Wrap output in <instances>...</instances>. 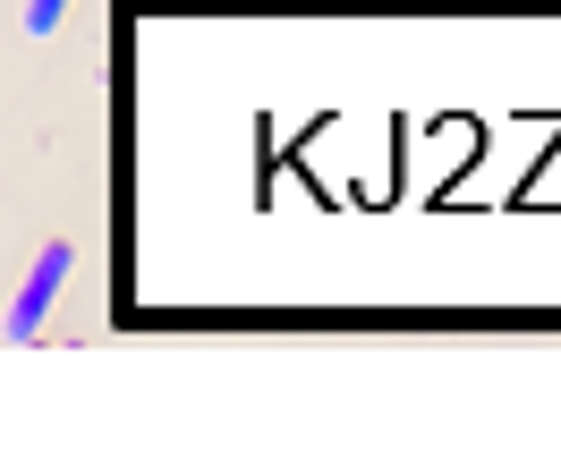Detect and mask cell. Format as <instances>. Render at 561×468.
<instances>
[{
  "mask_svg": "<svg viewBox=\"0 0 561 468\" xmlns=\"http://www.w3.org/2000/svg\"><path fill=\"white\" fill-rule=\"evenodd\" d=\"M69 273H77V248H69V239H43V255L26 264V282H18V298H9V341H35Z\"/></svg>",
  "mask_w": 561,
  "mask_h": 468,
  "instance_id": "obj_1",
  "label": "cell"
},
{
  "mask_svg": "<svg viewBox=\"0 0 561 468\" xmlns=\"http://www.w3.org/2000/svg\"><path fill=\"white\" fill-rule=\"evenodd\" d=\"M60 18H69V0H26V35H51Z\"/></svg>",
  "mask_w": 561,
  "mask_h": 468,
  "instance_id": "obj_2",
  "label": "cell"
}]
</instances>
